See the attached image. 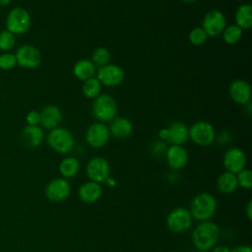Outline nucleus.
Returning <instances> with one entry per match:
<instances>
[{
  "instance_id": "nucleus-1",
  "label": "nucleus",
  "mask_w": 252,
  "mask_h": 252,
  "mask_svg": "<svg viewBox=\"0 0 252 252\" xmlns=\"http://www.w3.org/2000/svg\"><path fill=\"white\" fill-rule=\"evenodd\" d=\"M220 235V226L211 220L200 221L192 231L191 238L194 247L198 251L211 250L217 245Z\"/></svg>"
},
{
  "instance_id": "nucleus-2",
  "label": "nucleus",
  "mask_w": 252,
  "mask_h": 252,
  "mask_svg": "<svg viewBox=\"0 0 252 252\" xmlns=\"http://www.w3.org/2000/svg\"><path fill=\"white\" fill-rule=\"evenodd\" d=\"M218 208L217 199L210 193L203 192L197 194L190 203L189 212L192 219L204 221L209 220L216 213Z\"/></svg>"
},
{
  "instance_id": "nucleus-3",
  "label": "nucleus",
  "mask_w": 252,
  "mask_h": 252,
  "mask_svg": "<svg viewBox=\"0 0 252 252\" xmlns=\"http://www.w3.org/2000/svg\"><path fill=\"white\" fill-rule=\"evenodd\" d=\"M32 24V18L29 11L23 7H14L9 11L5 20L6 30L14 35L26 33Z\"/></svg>"
},
{
  "instance_id": "nucleus-4",
  "label": "nucleus",
  "mask_w": 252,
  "mask_h": 252,
  "mask_svg": "<svg viewBox=\"0 0 252 252\" xmlns=\"http://www.w3.org/2000/svg\"><path fill=\"white\" fill-rule=\"evenodd\" d=\"M48 146L58 154H68L74 148L73 134L66 128L56 127L49 131L47 135Z\"/></svg>"
},
{
  "instance_id": "nucleus-5",
  "label": "nucleus",
  "mask_w": 252,
  "mask_h": 252,
  "mask_svg": "<svg viewBox=\"0 0 252 252\" xmlns=\"http://www.w3.org/2000/svg\"><path fill=\"white\" fill-rule=\"evenodd\" d=\"M93 114L101 123L109 122L117 114V104L109 94H99L93 102Z\"/></svg>"
},
{
  "instance_id": "nucleus-6",
  "label": "nucleus",
  "mask_w": 252,
  "mask_h": 252,
  "mask_svg": "<svg viewBox=\"0 0 252 252\" xmlns=\"http://www.w3.org/2000/svg\"><path fill=\"white\" fill-rule=\"evenodd\" d=\"M193 219L189 210L177 207L172 209L166 216L165 223L167 228L173 233H183L192 225Z\"/></svg>"
},
{
  "instance_id": "nucleus-7",
  "label": "nucleus",
  "mask_w": 252,
  "mask_h": 252,
  "mask_svg": "<svg viewBox=\"0 0 252 252\" xmlns=\"http://www.w3.org/2000/svg\"><path fill=\"white\" fill-rule=\"evenodd\" d=\"M188 138L200 147H208L216 140L215 128L207 121L195 122L188 129Z\"/></svg>"
},
{
  "instance_id": "nucleus-8",
  "label": "nucleus",
  "mask_w": 252,
  "mask_h": 252,
  "mask_svg": "<svg viewBox=\"0 0 252 252\" xmlns=\"http://www.w3.org/2000/svg\"><path fill=\"white\" fill-rule=\"evenodd\" d=\"M17 60V65L25 69L37 68L42 60L41 53L38 48L32 44H23L14 53Z\"/></svg>"
},
{
  "instance_id": "nucleus-9",
  "label": "nucleus",
  "mask_w": 252,
  "mask_h": 252,
  "mask_svg": "<svg viewBox=\"0 0 252 252\" xmlns=\"http://www.w3.org/2000/svg\"><path fill=\"white\" fill-rule=\"evenodd\" d=\"M71 184L68 179L57 177L51 179L44 188L45 197L51 202H62L69 198L71 194Z\"/></svg>"
},
{
  "instance_id": "nucleus-10",
  "label": "nucleus",
  "mask_w": 252,
  "mask_h": 252,
  "mask_svg": "<svg viewBox=\"0 0 252 252\" xmlns=\"http://www.w3.org/2000/svg\"><path fill=\"white\" fill-rule=\"evenodd\" d=\"M86 174L91 181L104 183L110 174V165L102 157H93L86 165Z\"/></svg>"
},
{
  "instance_id": "nucleus-11",
  "label": "nucleus",
  "mask_w": 252,
  "mask_h": 252,
  "mask_svg": "<svg viewBox=\"0 0 252 252\" xmlns=\"http://www.w3.org/2000/svg\"><path fill=\"white\" fill-rule=\"evenodd\" d=\"M226 27V20L224 15L220 10L209 11L202 22V29L208 36L217 37L223 32Z\"/></svg>"
},
{
  "instance_id": "nucleus-12",
  "label": "nucleus",
  "mask_w": 252,
  "mask_h": 252,
  "mask_svg": "<svg viewBox=\"0 0 252 252\" xmlns=\"http://www.w3.org/2000/svg\"><path fill=\"white\" fill-rule=\"evenodd\" d=\"M247 158L245 153L236 147L229 148L225 151L222 158V164L226 171L237 174L242 169L246 168Z\"/></svg>"
},
{
  "instance_id": "nucleus-13",
  "label": "nucleus",
  "mask_w": 252,
  "mask_h": 252,
  "mask_svg": "<svg viewBox=\"0 0 252 252\" xmlns=\"http://www.w3.org/2000/svg\"><path fill=\"white\" fill-rule=\"evenodd\" d=\"M108 127L101 122H94L86 131V141L94 149L104 147L109 140Z\"/></svg>"
},
{
  "instance_id": "nucleus-14",
  "label": "nucleus",
  "mask_w": 252,
  "mask_h": 252,
  "mask_svg": "<svg viewBox=\"0 0 252 252\" xmlns=\"http://www.w3.org/2000/svg\"><path fill=\"white\" fill-rule=\"evenodd\" d=\"M96 78L101 85L106 87H116L124 80V71L118 65L107 64L98 68Z\"/></svg>"
},
{
  "instance_id": "nucleus-15",
  "label": "nucleus",
  "mask_w": 252,
  "mask_h": 252,
  "mask_svg": "<svg viewBox=\"0 0 252 252\" xmlns=\"http://www.w3.org/2000/svg\"><path fill=\"white\" fill-rule=\"evenodd\" d=\"M165 158L168 166L172 170H179L185 167L188 162V153L183 146L171 145L167 147Z\"/></svg>"
},
{
  "instance_id": "nucleus-16",
  "label": "nucleus",
  "mask_w": 252,
  "mask_h": 252,
  "mask_svg": "<svg viewBox=\"0 0 252 252\" xmlns=\"http://www.w3.org/2000/svg\"><path fill=\"white\" fill-rule=\"evenodd\" d=\"M228 93L231 99L238 104H247L251 100L250 85L242 79L233 80L229 85Z\"/></svg>"
},
{
  "instance_id": "nucleus-17",
  "label": "nucleus",
  "mask_w": 252,
  "mask_h": 252,
  "mask_svg": "<svg viewBox=\"0 0 252 252\" xmlns=\"http://www.w3.org/2000/svg\"><path fill=\"white\" fill-rule=\"evenodd\" d=\"M103 193V188L100 183L94 181H86L78 189L79 199L87 204L97 202Z\"/></svg>"
},
{
  "instance_id": "nucleus-18",
  "label": "nucleus",
  "mask_w": 252,
  "mask_h": 252,
  "mask_svg": "<svg viewBox=\"0 0 252 252\" xmlns=\"http://www.w3.org/2000/svg\"><path fill=\"white\" fill-rule=\"evenodd\" d=\"M40 115V125L45 128L52 130L61 123L63 115L61 109L54 104L45 105L41 111L39 112Z\"/></svg>"
},
{
  "instance_id": "nucleus-19",
  "label": "nucleus",
  "mask_w": 252,
  "mask_h": 252,
  "mask_svg": "<svg viewBox=\"0 0 252 252\" xmlns=\"http://www.w3.org/2000/svg\"><path fill=\"white\" fill-rule=\"evenodd\" d=\"M21 139L23 144L29 148H37L44 140L43 130L37 126L27 125L22 129Z\"/></svg>"
},
{
  "instance_id": "nucleus-20",
  "label": "nucleus",
  "mask_w": 252,
  "mask_h": 252,
  "mask_svg": "<svg viewBox=\"0 0 252 252\" xmlns=\"http://www.w3.org/2000/svg\"><path fill=\"white\" fill-rule=\"evenodd\" d=\"M109 133L118 139H125L133 132V124L126 117H117L111 120Z\"/></svg>"
},
{
  "instance_id": "nucleus-21",
  "label": "nucleus",
  "mask_w": 252,
  "mask_h": 252,
  "mask_svg": "<svg viewBox=\"0 0 252 252\" xmlns=\"http://www.w3.org/2000/svg\"><path fill=\"white\" fill-rule=\"evenodd\" d=\"M168 139L171 145H180L182 146L188 140V128L187 126L180 122L175 121L171 123L168 127Z\"/></svg>"
},
{
  "instance_id": "nucleus-22",
  "label": "nucleus",
  "mask_w": 252,
  "mask_h": 252,
  "mask_svg": "<svg viewBox=\"0 0 252 252\" xmlns=\"http://www.w3.org/2000/svg\"><path fill=\"white\" fill-rule=\"evenodd\" d=\"M217 188L220 193L224 195H229L235 192L238 188L236 174L226 170L220 174L217 179Z\"/></svg>"
},
{
  "instance_id": "nucleus-23",
  "label": "nucleus",
  "mask_w": 252,
  "mask_h": 252,
  "mask_svg": "<svg viewBox=\"0 0 252 252\" xmlns=\"http://www.w3.org/2000/svg\"><path fill=\"white\" fill-rule=\"evenodd\" d=\"M96 72L95 65L92 60L89 59H81L77 61L73 67V74L76 78L82 81H86L90 78L94 77Z\"/></svg>"
},
{
  "instance_id": "nucleus-24",
  "label": "nucleus",
  "mask_w": 252,
  "mask_h": 252,
  "mask_svg": "<svg viewBox=\"0 0 252 252\" xmlns=\"http://www.w3.org/2000/svg\"><path fill=\"white\" fill-rule=\"evenodd\" d=\"M80 170V162L75 157H66L59 163V173L65 179L75 177Z\"/></svg>"
},
{
  "instance_id": "nucleus-25",
  "label": "nucleus",
  "mask_w": 252,
  "mask_h": 252,
  "mask_svg": "<svg viewBox=\"0 0 252 252\" xmlns=\"http://www.w3.org/2000/svg\"><path fill=\"white\" fill-rule=\"evenodd\" d=\"M235 25L242 31L249 30L252 27V7L249 4H243L238 7L234 16Z\"/></svg>"
},
{
  "instance_id": "nucleus-26",
  "label": "nucleus",
  "mask_w": 252,
  "mask_h": 252,
  "mask_svg": "<svg viewBox=\"0 0 252 252\" xmlns=\"http://www.w3.org/2000/svg\"><path fill=\"white\" fill-rule=\"evenodd\" d=\"M100 90H101V84L96 77H93L84 81L82 91L86 97L95 98L97 95H99Z\"/></svg>"
},
{
  "instance_id": "nucleus-27",
  "label": "nucleus",
  "mask_w": 252,
  "mask_h": 252,
  "mask_svg": "<svg viewBox=\"0 0 252 252\" xmlns=\"http://www.w3.org/2000/svg\"><path fill=\"white\" fill-rule=\"evenodd\" d=\"M223 41L226 44L232 45L239 41V39L242 36V30L237 27L236 25H230L228 27H225L223 32H221Z\"/></svg>"
},
{
  "instance_id": "nucleus-28",
  "label": "nucleus",
  "mask_w": 252,
  "mask_h": 252,
  "mask_svg": "<svg viewBox=\"0 0 252 252\" xmlns=\"http://www.w3.org/2000/svg\"><path fill=\"white\" fill-rule=\"evenodd\" d=\"M110 52L105 47H97L92 54V61L95 66L103 67L109 63Z\"/></svg>"
},
{
  "instance_id": "nucleus-29",
  "label": "nucleus",
  "mask_w": 252,
  "mask_h": 252,
  "mask_svg": "<svg viewBox=\"0 0 252 252\" xmlns=\"http://www.w3.org/2000/svg\"><path fill=\"white\" fill-rule=\"evenodd\" d=\"M16 44L15 35L6 29L0 32V50L3 52H10Z\"/></svg>"
},
{
  "instance_id": "nucleus-30",
  "label": "nucleus",
  "mask_w": 252,
  "mask_h": 252,
  "mask_svg": "<svg viewBox=\"0 0 252 252\" xmlns=\"http://www.w3.org/2000/svg\"><path fill=\"white\" fill-rule=\"evenodd\" d=\"M17 66L16 56L12 52H2L0 54V69L3 71L13 70Z\"/></svg>"
},
{
  "instance_id": "nucleus-31",
  "label": "nucleus",
  "mask_w": 252,
  "mask_h": 252,
  "mask_svg": "<svg viewBox=\"0 0 252 252\" xmlns=\"http://www.w3.org/2000/svg\"><path fill=\"white\" fill-rule=\"evenodd\" d=\"M188 37L190 42L193 45H197V46L203 45L208 39V35L202 28H194L193 30H191Z\"/></svg>"
},
{
  "instance_id": "nucleus-32",
  "label": "nucleus",
  "mask_w": 252,
  "mask_h": 252,
  "mask_svg": "<svg viewBox=\"0 0 252 252\" xmlns=\"http://www.w3.org/2000/svg\"><path fill=\"white\" fill-rule=\"evenodd\" d=\"M238 187H241L245 190H249L252 187V172L250 169L244 168L236 174Z\"/></svg>"
},
{
  "instance_id": "nucleus-33",
  "label": "nucleus",
  "mask_w": 252,
  "mask_h": 252,
  "mask_svg": "<svg viewBox=\"0 0 252 252\" xmlns=\"http://www.w3.org/2000/svg\"><path fill=\"white\" fill-rule=\"evenodd\" d=\"M167 150V146L165 144L164 141L161 140H158L155 141L151 147V153L154 157H162L165 155V152Z\"/></svg>"
},
{
  "instance_id": "nucleus-34",
  "label": "nucleus",
  "mask_w": 252,
  "mask_h": 252,
  "mask_svg": "<svg viewBox=\"0 0 252 252\" xmlns=\"http://www.w3.org/2000/svg\"><path fill=\"white\" fill-rule=\"evenodd\" d=\"M26 122L31 126H37L40 123V115L36 110H31L26 115Z\"/></svg>"
},
{
  "instance_id": "nucleus-35",
  "label": "nucleus",
  "mask_w": 252,
  "mask_h": 252,
  "mask_svg": "<svg viewBox=\"0 0 252 252\" xmlns=\"http://www.w3.org/2000/svg\"><path fill=\"white\" fill-rule=\"evenodd\" d=\"M217 141L220 145H225L227 143H229L230 141V134L227 131H222L221 133H220V135L217 137Z\"/></svg>"
},
{
  "instance_id": "nucleus-36",
  "label": "nucleus",
  "mask_w": 252,
  "mask_h": 252,
  "mask_svg": "<svg viewBox=\"0 0 252 252\" xmlns=\"http://www.w3.org/2000/svg\"><path fill=\"white\" fill-rule=\"evenodd\" d=\"M230 252H252V249L249 245L240 244L235 246L233 249H230Z\"/></svg>"
},
{
  "instance_id": "nucleus-37",
  "label": "nucleus",
  "mask_w": 252,
  "mask_h": 252,
  "mask_svg": "<svg viewBox=\"0 0 252 252\" xmlns=\"http://www.w3.org/2000/svg\"><path fill=\"white\" fill-rule=\"evenodd\" d=\"M211 252H230V248L226 245H216L212 248Z\"/></svg>"
},
{
  "instance_id": "nucleus-38",
  "label": "nucleus",
  "mask_w": 252,
  "mask_h": 252,
  "mask_svg": "<svg viewBox=\"0 0 252 252\" xmlns=\"http://www.w3.org/2000/svg\"><path fill=\"white\" fill-rule=\"evenodd\" d=\"M245 215L249 220H252V200H249L245 207Z\"/></svg>"
},
{
  "instance_id": "nucleus-39",
  "label": "nucleus",
  "mask_w": 252,
  "mask_h": 252,
  "mask_svg": "<svg viewBox=\"0 0 252 252\" xmlns=\"http://www.w3.org/2000/svg\"><path fill=\"white\" fill-rule=\"evenodd\" d=\"M158 135L159 140H161V141H167V139H168V129H167V128H161V129L158 131Z\"/></svg>"
},
{
  "instance_id": "nucleus-40",
  "label": "nucleus",
  "mask_w": 252,
  "mask_h": 252,
  "mask_svg": "<svg viewBox=\"0 0 252 252\" xmlns=\"http://www.w3.org/2000/svg\"><path fill=\"white\" fill-rule=\"evenodd\" d=\"M104 183H105L108 187L113 188V187H115V186H116L117 181H116V179H115L114 177H112V176H110V175H109V176L106 178V180L104 181Z\"/></svg>"
},
{
  "instance_id": "nucleus-41",
  "label": "nucleus",
  "mask_w": 252,
  "mask_h": 252,
  "mask_svg": "<svg viewBox=\"0 0 252 252\" xmlns=\"http://www.w3.org/2000/svg\"><path fill=\"white\" fill-rule=\"evenodd\" d=\"M167 181L170 183H174L177 181V174L175 172H170L167 175Z\"/></svg>"
},
{
  "instance_id": "nucleus-42",
  "label": "nucleus",
  "mask_w": 252,
  "mask_h": 252,
  "mask_svg": "<svg viewBox=\"0 0 252 252\" xmlns=\"http://www.w3.org/2000/svg\"><path fill=\"white\" fill-rule=\"evenodd\" d=\"M11 2H12V0H0V7L8 6Z\"/></svg>"
},
{
  "instance_id": "nucleus-43",
  "label": "nucleus",
  "mask_w": 252,
  "mask_h": 252,
  "mask_svg": "<svg viewBox=\"0 0 252 252\" xmlns=\"http://www.w3.org/2000/svg\"><path fill=\"white\" fill-rule=\"evenodd\" d=\"M181 1L186 2V3H190V2H195V1H197V0H181Z\"/></svg>"
},
{
  "instance_id": "nucleus-44",
  "label": "nucleus",
  "mask_w": 252,
  "mask_h": 252,
  "mask_svg": "<svg viewBox=\"0 0 252 252\" xmlns=\"http://www.w3.org/2000/svg\"><path fill=\"white\" fill-rule=\"evenodd\" d=\"M171 252H181V251H178V250H174V251H171Z\"/></svg>"
},
{
  "instance_id": "nucleus-45",
  "label": "nucleus",
  "mask_w": 252,
  "mask_h": 252,
  "mask_svg": "<svg viewBox=\"0 0 252 252\" xmlns=\"http://www.w3.org/2000/svg\"><path fill=\"white\" fill-rule=\"evenodd\" d=\"M200 252H211V251H209V250H207V251H200Z\"/></svg>"
},
{
  "instance_id": "nucleus-46",
  "label": "nucleus",
  "mask_w": 252,
  "mask_h": 252,
  "mask_svg": "<svg viewBox=\"0 0 252 252\" xmlns=\"http://www.w3.org/2000/svg\"><path fill=\"white\" fill-rule=\"evenodd\" d=\"M237 1H243V0H237Z\"/></svg>"
}]
</instances>
